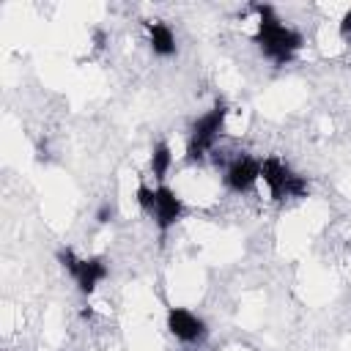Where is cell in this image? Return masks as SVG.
I'll use <instances>...</instances> for the list:
<instances>
[{"label": "cell", "mask_w": 351, "mask_h": 351, "mask_svg": "<svg viewBox=\"0 0 351 351\" xmlns=\"http://www.w3.org/2000/svg\"><path fill=\"white\" fill-rule=\"evenodd\" d=\"M107 274H110V266H107V261L99 258V255H93V258H80L77 269L71 271V277H74L80 293H85V296H90Z\"/></svg>", "instance_id": "6"}, {"label": "cell", "mask_w": 351, "mask_h": 351, "mask_svg": "<svg viewBox=\"0 0 351 351\" xmlns=\"http://www.w3.org/2000/svg\"><path fill=\"white\" fill-rule=\"evenodd\" d=\"M258 178H261V162L252 156H236L225 167V186L230 192H247L255 186Z\"/></svg>", "instance_id": "5"}, {"label": "cell", "mask_w": 351, "mask_h": 351, "mask_svg": "<svg viewBox=\"0 0 351 351\" xmlns=\"http://www.w3.org/2000/svg\"><path fill=\"white\" fill-rule=\"evenodd\" d=\"M167 329L176 340L186 343V346H195V343H203L206 335H208V326L200 315H195L192 310L186 307H170L167 310Z\"/></svg>", "instance_id": "3"}, {"label": "cell", "mask_w": 351, "mask_h": 351, "mask_svg": "<svg viewBox=\"0 0 351 351\" xmlns=\"http://www.w3.org/2000/svg\"><path fill=\"white\" fill-rule=\"evenodd\" d=\"M225 115H228V107L222 99L214 101V107L208 112H203L192 129H189V140H186V159L189 162H203L206 154L214 148V143L219 140L222 134V126H225Z\"/></svg>", "instance_id": "2"}, {"label": "cell", "mask_w": 351, "mask_h": 351, "mask_svg": "<svg viewBox=\"0 0 351 351\" xmlns=\"http://www.w3.org/2000/svg\"><path fill=\"white\" fill-rule=\"evenodd\" d=\"M134 197H137V206H140L145 214H151V211H154V197H156V189H151L145 181H140V184H137Z\"/></svg>", "instance_id": "10"}, {"label": "cell", "mask_w": 351, "mask_h": 351, "mask_svg": "<svg viewBox=\"0 0 351 351\" xmlns=\"http://www.w3.org/2000/svg\"><path fill=\"white\" fill-rule=\"evenodd\" d=\"M154 225L159 228V233H167L181 217H184V200L165 184L156 186V197H154Z\"/></svg>", "instance_id": "4"}, {"label": "cell", "mask_w": 351, "mask_h": 351, "mask_svg": "<svg viewBox=\"0 0 351 351\" xmlns=\"http://www.w3.org/2000/svg\"><path fill=\"white\" fill-rule=\"evenodd\" d=\"M258 14V30H255V44L261 47L263 58H269L274 66H285L299 49H302V33L293 27L282 25L277 11L269 3H252L250 5Z\"/></svg>", "instance_id": "1"}, {"label": "cell", "mask_w": 351, "mask_h": 351, "mask_svg": "<svg viewBox=\"0 0 351 351\" xmlns=\"http://www.w3.org/2000/svg\"><path fill=\"white\" fill-rule=\"evenodd\" d=\"M58 261H60V266H63L69 274H71V271L77 269V263H80V258H77L74 250H69V247H66V250H58Z\"/></svg>", "instance_id": "11"}, {"label": "cell", "mask_w": 351, "mask_h": 351, "mask_svg": "<svg viewBox=\"0 0 351 351\" xmlns=\"http://www.w3.org/2000/svg\"><path fill=\"white\" fill-rule=\"evenodd\" d=\"M145 27H148V44H151L154 55H159V58L176 55V36L165 22H145Z\"/></svg>", "instance_id": "8"}, {"label": "cell", "mask_w": 351, "mask_h": 351, "mask_svg": "<svg viewBox=\"0 0 351 351\" xmlns=\"http://www.w3.org/2000/svg\"><path fill=\"white\" fill-rule=\"evenodd\" d=\"M112 214H115V208H112L110 203H101V206H99V211H96V222H101V225H104V222H110V219H112Z\"/></svg>", "instance_id": "13"}, {"label": "cell", "mask_w": 351, "mask_h": 351, "mask_svg": "<svg viewBox=\"0 0 351 351\" xmlns=\"http://www.w3.org/2000/svg\"><path fill=\"white\" fill-rule=\"evenodd\" d=\"M348 250H351V239H348Z\"/></svg>", "instance_id": "14"}, {"label": "cell", "mask_w": 351, "mask_h": 351, "mask_svg": "<svg viewBox=\"0 0 351 351\" xmlns=\"http://www.w3.org/2000/svg\"><path fill=\"white\" fill-rule=\"evenodd\" d=\"M340 38H346V41H351V11H346L343 16H340Z\"/></svg>", "instance_id": "12"}, {"label": "cell", "mask_w": 351, "mask_h": 351, "mask_svg": "<svg viewBox=\"0 0 351 351\" xmlns=\"http://www.w3.org/2000/svg\"><path fill=\"white\" fill-rule=\"evenodd\" d=\"M291 173H293V170H291L282 159H277V156H269V159L261 162V178H263V184L269 186L271 200H285V197H288L285 189H288Z\"/></svg>", "instance_id": "7"}, {"label": "cell", "mask_w": 351, "mask_h": 351, "mask_svg": "<svg viewBox=\"0 0 351 351\" xmlns=\"http://www.w3.org/2000/svg\"><path fill=\"white\" fill-rule=\"evenodd\" d=\"M170 165H173V151H170V145H167V143H156L154 151H151V173H154V178H156V181H165Z\"/></svg>", "instance_id": "9"}]
</instances>
